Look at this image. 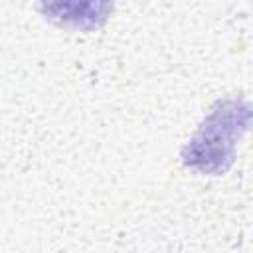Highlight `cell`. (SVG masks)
I'll use <instances>...</instances> for the list:
<instances>
[{
	"instance_id": "obj_1",
	"label": "cell",
	"mask_w": 253,
	"mask_h": 253,
	"mask_svg": "<svg viewBox=\"0 0 253 253\" xmlns=\"http://www.w3.org/2000/svg\"><path fill=\"white\" fill-rule=\"evenodd\" d=\"M251 113L245 101H219L182 148V162L206 174H219L233 162L235 140L245 132Z\"/></svg>"
},
{
	"instance_id": "obj_2",
	"label": "cell",
	"mask_w": 253,
	"mask_h": 253,
	"mask_svg": "<svg viewBox=\"0 0 253 253\" xmlns=\"http://www.w3.org/2000/svg\"><path fill=\"white\" fill-rule=\"evenodd\" d=\"M93 2H71V4H47L43 6L45 14H49V20L57 22L59 26H69V28H79V30H93L97 28L105 18L107 12L111 10V4H99L93 12L85 14V10L91 8Z\"/></svg>"
}]
</instances>
